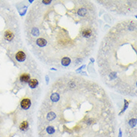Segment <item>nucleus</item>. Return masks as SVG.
Listing matches in <instances>:
<instances>
[{"mask_svg": "<svg viewBox=\"0 0 137 137\" xmlns=\"http://www.w3.org/2000/svg\"><path fill=\"white\" fill-rule=\"evenodd\" d=\"M20 80L21 81V83H29V82L30 81V75L29 74H23L20 76Z\"/></svg>", "mask_w": 137, "mask_h": 137, "instance_id": "obj_6", "label": "nucleus"}, {"mask_svg": "<svg viewBox=\"0 0 137 137\" xmlns=\"http://www.w3.org/2000/svg\"><path fill=\"white\" fill-rule=\"evenodd\" d=\"M109 11L126 14L132 9L136 10V1H98Z\"/></svg>", "mask_w": 137, "mask_h": 137, "instance_id": "obj_4", "label": "nucleus"}, {"mask_svg": "<svg viewBox=\"0 0 137 137\" xmlns=\"http://www.w3.org/2000/svg\"><path fill=\"white\" fill-rule=\"evenodd\" d=\"M4 37H5V38L7 41H12L13 38H14V35L13 34V32L9 31V30H7V31L5 32V35H4Z\"/></svg>", "mask_w": 137, "mask_h": 137, "instance_id": "obj_8", "label": "nucleus"}, {"mask_svg": "<svg viewBox=\"0 0 137 137\" xmlns=\"http://www.w3.org/2000/svg\"><path fill=\"white\" fill-rule=\"evenodd\" d=\"M37 128L38 137H116V112L100 84L67 73L46 90Z\"/></svg>", "mask_w": 137, "mask_h": 137, "instance_id": "obj_2", "label": "nucleus"}, {"mask_svg": "<svg viewBox=\"0 0 137 137\" xmlns=\"http://www.w3.org/2000/svg\"><path fill=\"white\" fill-rule=\"evenodd\" d=\"M27 127H28V123H27V121H23V122L21 123V125H20V128L21 130H26Z\"/></svg>", "mask_w": 137, "mask_h": 137, "instance_id": "obj_10", "label": "nucleus"}, {"mask_svg": "<svg viewBox=\"0 0 137 137\" xmlns=\"http://www.w3.org/2000/svg\"><path fill=\"white\" fill-rule=\"evenodd\" d=\"M27 46L49 66L73 69L93 53L99 23L95 4L85 0H40L25 20Z\"/></svg>", "mask_w": 137, "mask_h": 137, "instance_id": "obj_1", "label": "nucleus"}, {"mask_svg": "<svg viewBox=\"0 0 137 137\" xmlns=\"http://www.w3.org/2000/svg\"><path fill=\"white\" fill-rule=\"evenodd\" d=\"M104 83L125 96L137 92V23L127 19L115 23L102 39L97 55Z\"/></svg>", "mask_w": 137, "mask_h": 137, "instance_id": "obj_3", "label": "nucleus"}, {"mask_svg": "<svg viewBox=\"0 0 137 137\" xmlns=\"http://www.w3.org/2000/svg\"><path fill=\"white\" fill-rule=\"evenodd\" d=\"M16 58L18 62H23L25 58V54L23 52V51H20L16 55Z\"/></svg>", "mask_w": 137, "mask_h": 137, "instance_id": "obj_7", "label": "nucleus"}, {"mask_svg": "<svg viewBox=\"0 0 137 137\" xmlns=\"http://www.w3.org/2000/svg\"><path fill=\"white\" fill-rule=\"evenodd\" d=\"M29 85L30 87L35 88L38 85V81L36 79H30V81L29 82Z\"/></svg>", "mask_w": 137, "mask_h": 137, "instance_id": "obj_9", "label": "nucleus"}, {"mask_svg": "<svg viewBox=\"0 0 137 137\" xmlns=\"http://www.w3.org/2000/svg\"><path fill=\"white\" fill-rule=\"evenodd\" d=\"M30 104H31V102H30V100L28 99V98H25V99H23L22 101H21V107H22L23 109H28L29 106H30Z\"/></svg>", "mask_w": 137, "mask_h": 137, "instance_id": "obj_5", "label": "nucleus"}]
</instances>
